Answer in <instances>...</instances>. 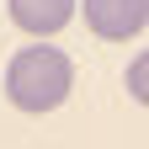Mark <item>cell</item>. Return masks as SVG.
<instances>
[{
  "instance_id": "obj_1",
  "label": "cell",
  "mask_w": 149,
  "mask_h": 149,
  "mask_svg": "<svg viewBox=\"0 0 149 149\" xmlns=\"http://www.w3.org/2000/svg\"><path fill=\"white\" fill-rule=\"evenodd\" d=\"M74 91V59L53 43H27L6 64V96L22 112H53Z\"/></svg>"
},
{
  "instance_id": "obj_2",
  "label": "cell",
  "mask_w": 149,
  "mask_h": 149,
  "mask_svg": "<svg viewBox=\"0 0 149 149\" xmlns=\"http://www.w3.org/2000/svg\"><path fill=\"white\" fill-rule=\"evenodd\" d=\"M80 11L101 43H128L149 27V0H80Z\"/></svg>"
},
{
  "instance_id": "obj_3",
  "label": "cell",
  "mask_w": 149,
  "mask_h": 149,
  "mask_svg": "<svg viewBox=\"0 0 149 149\" xmlns=\"http://www.w3.org/2000/svg\"><path fill=\"white\" fill-rule=\"evenodd\" d=\"M6 11H11V22L22 27L27 37H53V32H64L74 22V11H80V0H6Z\"/></svg>"
},
{
  "instance_id": "obj_4",
  "label": "cell",
  "mask_w": 149,
  "mask_h": 149,
  "mask_svg": "<svg viewBox=\"0 0 149 149\" xmlns=\"http://www.w3.org/2000/svg\"><path fill=\"white\" fill-rule=\"evenodd\" d=\"M123 85H128V96H133L139 107H149V48L139 53L133 64H128V74H123Z\"/></svg>"
}]
</instances>
